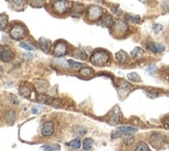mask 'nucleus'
<instances>
[{
  "label": "nucleus",
  "mask_w": 169,
  "mask_h": 151,
  "mask_svg": "<svg viewBox=\"0 0 169 151\" xmlns=\"http://www.w3.org/2000/svg\"><path fill=\"white\" fill-rule=\"evenodd\" d=\"M133 141H134V139H133V137H127V139H125V140H124V142H125V143H126V144H131Z\"/></svg>",
  "instance_id": "36"
},
{
  "label": "nucleus",
  "mask_w": 169,
  "mask_h": 151,
  "mask_svg": "<svg viewBox=\"0 0 169 151\" xmlns=\"http://www.w3.org/2000/svg\"><path fill=\"white\" fill-rule=\"evenodd\" d=\"M113 12L115 13V14L117 15V16H120V15H121V11L118 10L117 8H113Z\"/></svg>",
  "instance_id": "37"
},
{
  "label": "nucleus",
  "mask_w": 169,
  "mask_h": 151,
  "mask_svg": "<svg viewBox=\"0 0 169 151\" xmlns=\"http://www.w3.org/2000/svg\"><path fill=\"white\" fill-rule=\"evenodd\" d=\"M115 58L118 63H120V64H124V63L127 60V54L124 52V51L121 50L115 54Z\"/></svg>",
  "instance_id": "13"
},
{
  "label": "nucleus",
  "mask_w": 169,
  "mask_h": 151,
  "mask_svg": "<svg viewBox=\"0 0 169 151\" xmlns=\"http://www.w3.org/2000/svg\"><path fill=\"white\" fill-rule=\"evenodd\" d=\"M135 151H149L148 149V146L146 143H141L137 146V148L135 149Z\"/></svg>",
  "instance_id": "30"
},
{
  "label": "nucleus",
  "mask_w": 169,
  "mask_h": 151,
  "mask_svg": "<svg viewBox=\"0 0 169 151\" xmlns=\"http://www.w3.org/2000/svg\"><path fill=\"white\" fill-rule=\"evenodd\" d=\"M126 18L127 20H129L131 22H133V23H138L139 21H140V17L139 16H135V15H126Z\"/></svg>",
  "instance_id": "31"
},
{
  "label": "nucleus",
  "mask_w": 169,
  "mask_h": 151,
  "mask_svg": "<svg viewBox=\"0 0 169 151\" xmlns=\"http://www.w3.org/2000/svg\"><path fill=\"white\" fill-rule=\"evenodd\" d=\"M92 145H93V140L92 139H89V137H87V139L84 140L83 147H84V150H90L91 148H92Z\"/></svg>",
  "instance_id": "21"
},
{
  "label": "nucleus",
  "mask_w": 169,
  "mask_h": 151,
  "mask_svg": "<svg viewBox=\"0 0 169 151\" xmlns=\"http://www.w3.org/2000/svg\"><path fill=\"white\" fill-rule=\"evenodd\" d=\"M163 29V26L161 25V24H157V25H155V27H154V30H155V32H160V31Z\"/></svg>",
  "instance_id": "34"
},
{
  "label": "nucleus",
  "mask_w": 169,
  "mask_h": 151,
  "mask_svg": "<svg viewBox=\"0 0 169 151\" xmlns=\"http://www.w3.org/2000/svg\"><path fill=\"white\" fill-rule=\"evenodd\" d=\"M39 44H40V48L42 49V51H44L45 53H48L50 50V43L49 40L45 39V38H40L39 39Z\"/></svg>",
  "instance_id": "11"
},
{
  "label": "nucleus",
  "mask_w": 169,
  "mask_h": 151,
  "mask_svg": "<svg viewBox=\"0 0 169 151\" xmlns=\"http://www.w3.org/2000/svg\"><path fill=\"white\" fill-rule=\"evenodd\" d=\"M119 121H120V110H119V107L115 106L111 110V112H110L109 122L113 124V125H116V124L119 123Z\"/></svg>",
  "instance_id": "7"
},
{
  "label": "nucleus",
  "mask_w": 169,
  "mask_h": 151,
  "mask_svg": "<svg viewBox=\"0 0 169 151\" xmlns=\"http://www.w3.org/2000/svg\"><path fill=\"white\" fill-rule=\"evenodd\" d=\"M156 67H155V66H149V67H148V68H147V72H148V73H149V74H154L155 73V72H156Z\"/></svg>",
  "instance_id": "35"
},
{
  "label": "nucleus",
  "mask_w": 169,
  "mask_h": 151,
  "mask_svg": "<svg viewBox=\"0 0 169 151\" xmlns=\"http://www.w3.org/2000/svg\"><path fill=\"white\" fill-rule=\"evenodd\" d=\"M86 131H87L86 128H84V127H77L76 129H75V132H76L77 134H81V136L86 134Z\"/></svg>",
  "instance_id": "33"
},
{
  "label": "nucleus",
  "mask_w": 169,
  "mask_h": 151,
  "mask_svg": "<svg viewBox=\"0 0 169 151\" xmlns=\"http://www.w3.org/2000/svg\"><path fill=\"white\" fill-rule=\"evenodd\" d=\"M11 3L13 4V6H15L16 8L20 10L24 6L25 4V0H11Z\"/></svg>",
  "instance_id": "23"
},
{
  "label": "nucleus",
  "mask_w": 169,
  "mask_h": 151,
  "mask_svg": "<svg viewBox=\"0 0 169 151\" xmlns=\"http://www.w3.org/2000/svg\"><path fill=\"white\" fill-rule=\"evenodd\" d=\"M19 93L21 96L25 97V98H28L30 96V89L26 85H22V87L19 88Z\"/></svg>",
  "instance_id": "16"
},
{
  "label": "nucleus",
  "mask_w": 169,
  "mask_h": 151,
  "mask_svg": "<svg viewBox=\"0 0 169 151\" xmlns=\"http://www.w3.org/2000/svg\"><path fill=\"white\" fill-rule=\"evenodd\" d=\"M143 50L140 48V47H136V48L133 49V51H132V56L135 58H140L143 56Z\"/></svg>",
  "instance_id": "17"
},
{
  "label": "nucleus",
  "mask_w": 169,
  "mask_h": 151,
  "mask_svg": "<svg viewBox=\"0 0 169 151\" xmlns=\"http://www.w3.org/2000/svg\"><path fill=\"white\" fill-rule=\"evenodd\" d=\"M127 78H129L131 82H138L139 80H140V77H139V75L137 73H129V75H127Z\"/></svg>",
  "instance_id": "29"
},
{
  "label": "nucleus",
  "mask_w": 169,
  "mask_h": 151,
  "mask_svg": "<svg viewBox=\"0 0 169 151\" xmlns=\"http://www.w3.org/2000/svg\"><path fill=\"white\" fill-rule=\"evenodd\" d=\"M43 150L44 151H60L61 147H60V145H58V144H53V145L44 146V147H43Z\"/></svg>",
  "instance_id": "22"
},
{
  "label": "nucleus",
  "mask_w": 169,
  "mask_h": 151,
  "mask_svg": "<svg viewBox=\"0 0 169 151\" xmlns=\"http://www.w3.org/2000/svg\"><path fill=\"white\" fill-rule=\"evenodd\" d=\"M68 65H69L70 68H72L73 70H78V69H81V67H83V65H81V63H76V62H74V60H68Z\"/></svg>",
  "instance_id": "25"
},
{
  "label": "nucleus",
  "mask_w": 169,
  "mask_h": 151,
  "mask_svg": "<svg viewBox=\"0 0 169 151\" xmlns=\"http://www.w3.org/2000/svg\"><path fill=\"white\" fill-rule=\"evenodd\" d=\"M68 146H70V147L73 148V149H78V148L81 147V141H79L78 139L72 140L71 142L68 143Z\"/></svg>",
  "instance_id": "26"
},
{
  "label": "nucleus",
  "mask_w": 169,
  "mask_h": 151,
  "mask_svg": "<svg viewBox=\"0 0 169 151\" xmlns=\"http://www.w3.org/2000/svg\"><path fill=\"white\" fill-rule=\"evenodd\" d=\"M53 123L52 122H45L42 124V134L44 137H50L53 134Z\"/></svg>",
  "instance_id": "8"
},
{
  "label": "nucleus",
  "mask_w": 169,
  "mask_h": 151,
  "mask_svg": "<svg viewBox=\"0 0 169 151\" xmlns=\"http://www.w3.org/2000/svg\"><path fill=\"white\" fill-rule=\"evenodd\" d=\"M114 29H115L116 32H118L121 35V33H124L125 31L129 29V26H127V24L125 23L124 21H122V20H118V21L115 22Z\"/></svg>",
  "instance_id": "10"
},
{
  "label": "nucleus",
  "mask_w": 169,
  "mask_h": 151,
  "mask_svg": "<svg viewBox=\"0 0 169 151\" xmlns=\"http://www.w3.org/2000/svg\"><path fill=\"white\" fill-rule=\"evenodd\" d=\"M99 24H100V25H102V26L110 27V26H112L114 24V21H113V19L110 17V16H107V17L102 18V20L99 22Z\"/></svg>",
  "instance_id": "15"
},
{
  "label": "nucleus",
  "mask_w": 169,
  "mask_h": 151,
  "mask_svg": "<svg viewBox=\"0 0 169 151\" xmlns=\"http://www.w3.org/2000/svg\"><path fill=\"white\" fill-rule=\"evenodd\" d=\"M164 123H165L167 126H169V117H166V118L164 119Z\"/></svg>",
  "instance_id": "38"
},
{
  "label": "nucleus",
  "mask_w": 169,
  "mask_h": 151,
  "mask_svg": "<svg viewBox=\"0 0 169 151\" xmlns=\"http://www.w3.org/2000/svg\"><path fill=\"white\" fill-rule=\"evenodd\" d=\"M0 57H1L2 62L8 63V62H11V60H12L13 58H14V53L12 52V50H11L8 47L2 46L1 47V50H0Z\"/></svg>",
  "instance_id": "6"
},
{
  "label": "nucleus",
  "mask_w": 169,
  "mask_h": 151,
  "mask_svg": "<svg viewBox=\"0 0 169 151\" xmlns=\"http://www.w3.org/2000/svg\"><path fill=\"white\" fill-rule=\"evenodd\" d=\"M151 144L155 147H160L163 144V137L160 134H155V136L151 137Z\"/></svg>",
  "instance_id": "14"
},
{
  "label": "nucleus",
  "mask_w": 169,
  "mask_h": 151,
  "mask_svg": "<svg viewBox=\"0 0 169 151\" xmlns=\"http://www.w3.org/2000/svg\"><path fill=\"white\" fill-rule=\"evenodd\" d=\"M45 4V0H31L30 1V5L33 6V8H42V6H44Z\"/></svg>",
  "instance_id": "24"
},
{
  "label": "nucleus",
  "mask_w": 169,
  "mask_h": 151,
  "mask_svg": "<svg viewBox=\"0 0 169 151\" xmlns=\"http://www.w3.org/2000/svg\"><path fill=\"white\" fill-rule=\"evenodd\" d=\"M6 24H8V16L1 14V16H0V28H1V30L4 29Z\"/></svg>",
  "instance_id": "27"
},
{
  "label": "nucleus",
  "mask_w": 169,
  "mask_h": 151,
  "mask_svg": "<svg viewBox=\"0 0 169 151\" xmlns=\"http://www.w3.org/2000/svg\"><path fill=\"white\" fill-rule=\"evenodd\" d=\"M20 47H21V48H23V49H25V50H28V51L36 50V47L33 46V45H31L30 43H28V42H22V43H20Z\"/></svg>",
  "instance_id": "20"
},
{
  "label": "nucleus",
  "mask_w": 169,
  "mask_h": 151,
  "mask_svg": "<svg viewBox=\"0 0 169 151\" xmlns=\"http://www.w3.org/2000/svg\"><path fill=\"white\" fill-rule=\"evenodd\" d=\"M52 8L56 14L63 15L66 14L72 8V2L67 1V0H56L52 3Z\"/></svg>",
  "instance_id": "2"
},
{
  "label": "nucleus",
  "mask_w": 169,
  "mask_h": 151,
  "mask_svg": "<svg viewBox=\"0 0 169 151\" xmlns=\"http://www.w3.org/2000/svg\"><path fill=\"white\" fill-rule=\"evenodd\" d=\"M10 35L14 40H21L22 38H24L26 35V28H25V26L21 25V24L14 25L10 30Z\"/></svg>",
  "instance_id": "3"
},
{
  "label": "nucleus",
  "mask_w": 169,
  "mask_h": 151,
  "mask_svg": "<svg viewBox=\"0 0 169 151\" xmlns=\"http://www.w3.org/2000/svg\"><path fill=\"white\" fill-rule=\"evenodd\" d=\"M15 117H16V114L15 112L12 109L8 110L5 114V118H6V121H8V123H13L14 121H15Z\"/></svg>",
  "instance_id": "19"
},
{
  "label": "nucleus",
  "mask_w": 169,
  "mask_h": 151,
  "mask_svg": "<svg viewBox=\"0 0 169 151\" xmlns=\"http://www.w3.org/2000/svg\"><path fill=\"white\" fill-rule=\"evenodd\" d=\"M118 130H119L120 132H122V134H133V132L137 131V129L133 126H129V125H125V126H120L119 128H118Z\"/></svg>",
  "instance_id": "12"
},
{
  "label": "nucleus",
  "mask_w": 169,
  "mask_h": 151,
  "mask_svg": "<svg viewBox=\"0 0 169 151\" xmlns=\"http://www.w3.org/2000/svg\"><path fill=\"white\" fill-rule=\"evenodd\" d=\"M73 56L76 58H81V60H86L87 58L86 53H84V51L81 50V49H76V50H74Z\"/></svg>",
  "instance_id": "18"
},
{
  "label": "nucleus",
  "mask_w": 169,
  "mask_h": 151,
  "mask_svg": "<svg viewBox=\"0 0 169 151\" xmlns=\"http://www.w3.org/2000/svg\"><path fill=\"white\" fill-rule=\"evenodd\" d=\"M146 48L154 53H161L165 50V47H164L163 45L157 44V43H148V44L146 45Z\"/></svg>",
  "instance_id": "9"
},
{
  "label": "nucleus",
  "mask_w": 169,
  "mask_h": 151,
  "mask_svg": "<svg viewBox=\"0 0 169 151\" xmlns=\"http://www.w3.org/2000/svg\"><path fill=\"white\" fill-rule=\"evenodd\" d=\"M67 50H68L67 44H66L64 41H59L56 44V46H54L53 53H54V55H56V56L61 57V56H64L66 53H67Z\"/></svg>",
  "instance_id": "5"
},
{
  "label": "nucleus",
  "mask_w": 169,
  "mask_h": 151,
  "mask_svg": "<svg viewBox=\"0 0 169 151\" xmlns=\"http://www.w3.org/2000/svg\"><path fill=\"white\" fill-rule=\"evenodd\" d=\"M110 60V55L104 50H95L91 55V63L95 66H104Z\"/></svg>",
  "instance_id": "1"
},
{
  "label": "nucleus",
  "mask_w": 169,
  "mask_h": 151,
  "mask_svg": "<svg viewBox=\"0 0 169 151\" xmlns=\"http://www.w3.org/2000/svg\"><path fill=\"white\" fill-rule=\"evenodd\" d=\"M104 15V10L98 5H90L88 8V18L90 20H97Z\"/></svg>",
  "instance_id": "4"
},
{
  "label": "nucleus",
  "mask_w": 169,
  "mask_h": 151,
  "mask_svg": "<svg viewBox=\"0 0 169 151\" xmlns=\"http://www.w3.org/2000/svg\"><path fill=\"white\" fill-rule=\"evenodd\" d=\"M93 73L92 69L88 68V67H84V68L81 69V76H90Z\"/></svg>",
  "instance_id": "28"
},
{
  "label": "nucleus",
  "mask_w": 169,
  "mask_h": 151,
  "mask_svg": "<svg viewBox=\"0 0 169 151\" xmlns=\"http://www.w3.org/2000/svg\"><path fill=\"white\" fill-rule=\"evenodd\" d=\"M83 8H84V6H83V4H81V3H75L74 5H73V10L76 13H81L84 11Z\"/></svg>",
  "instance_id": "32"
}]
</instances>
